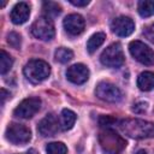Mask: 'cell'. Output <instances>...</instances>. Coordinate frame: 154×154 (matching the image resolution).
<instances>
[{
	"label": "cell",
	"instance_id": "obj_1",
	"mask_svg": "<svg viewBox=\"0 0 154 154\" xmlns=\"http://www.w3.org/2000/svg\"><path fill=\"white\" fill-rule=\"evenodd\" d=\"M119 129L123 134L135 140L154 137V123L143 119H123L119 122Z\"/></svg>",
	"mask_w": 154,
	"mask_h": 154
},
{
	"label": "cell",
	"instance_id": "obj_2",
	"mask_svg": "<svg viewBox=\"0 0 154 154\" xmlns=\"http://www.w3.org/2000/svg\"><path fill=\"white\" fill-rule=\"evenodd\" d=\"M99 143L102 150L107 154H120L126 147L125 140L111 129H106L100 132Z\"/></svg>",
	"mask_w": 154,
	"mask_h": 154
},
{
	"label": "cell",
	"instance_id": "obj_3",
	"mask_svg": "<svg viewBox=\"0 0 154 154\" xmlns=\"http://www.w3.org/2000/svg\"><path fill=\"white\" fill-rule=\"evenodd\" d=\"M23 72L26 79L31 83H40L51 75V66L45 60L32 59L26 63Z\"/></svg>",
	"mask_w": 154,
	"mask_h": 154
},
{
	"label": "cell",
	"instance_id": "obj_4",
	"mask_svg": "<svg viewBox=\"0 0 154 154\" xmlns=\"http://www.w3.org/2000/svg\"><path fill=\"white\" fill-rule=\"evenodd\" d=\"M5 136L7 141H10L13 144H25L31 140V131L29 128H26L23 124L18 123H11L5 131Z\"/></svg>",
	"mask_w": 154,
	"mask_h": 154
},
{
	"label": "cell",
	"instance_id": "obj_5",
	"mask_svg": "<svg viewBox=\"0 0 154 154\" xmlns=\"http://www.w3.org/2000/svg\"><path fill=\"white\" fill-rule=\"evenodd\" d=\"M101 63L107 67H119L124 64L125 57L123 53V48L119 43L109 45L100 57Z\"/></svg>",
	"mask_w": 154,
	"mask_h": 154
},
{
	"label": "cell",
	"instance_id": "obj_6",
	"mask_svg": "<svg viewBox=\"0 0 154 154\" xmlns=\"http://www.w3.org/2000/svg\"><path fill=\"white\" fill-rule=\"evenodd\" d=\"M31 34L42 41H49L54 37V25L51 18L43 16L38 17L31 25Z\"/></svg>",
	"mask_w": 154,
	"mask_h": 154
},
{
	"label": "cell",
	"instance_id": "obj_7",
	"mask_svg": "<svg viewBox=\"0 0 154 154\" xmlns=\"http://www.w3.org/2000/svg\"><path fill=\"white\" fill-rule=\"evenodd\" d=\"M130 54L143 65H153L154 64V52L150 47L144 45L141 41H132L129 45Z\"/></svg>",
	"mask_w": 154,
	"mask_h": 154
},
{
	"label": "cell",
	"instance_id": "obj_8",
	"mask_svg": "<svg viewBox=\"0 0 154 154\" xmlns=\"http://www.w3.org/2000/svg\"><path fill=\"white\" fill-rule=\"evenodd\" d=\"M95 95L100 100L106 101V102H112V103L120 101L123 97L120 89L111 82H100L96 85Z\"/></svg>",
	"mask_w": 154,
	"mask_h": 154
},
{
	"label": "cell",
	"instance_id": "obj_9",
	"mask_svg": "<svg viewBox=\"0 0 154 154\" xmlns=\"http://www.w3.org/2000/svg\"><path fill=\"white\" fill-rule=\"evenodd\" d=\"M41 107V100L38 97H28L18 103L14 108L13 114L22 119H29L35 116Z\"/></svg>",
	"mask_w": 154,
	"mask_h": 154
},
{
	"label": "cell",
	"instance_id": "obj_10",
	"mask_svg": "<svg viewBox=\"0 0 154 154\" xmlns=\"http://www.w3.org/2000/svg\"><path fill=\"white\" fill-rule=\"evenodd\" d=\"M111 29L116 35H118L120 37H125V36H129L132 34V31L135 30V23L131 18L120 16L112 20Z\"/></svg>",
	"mask_w": 154,
	"mask_h": 154
},
{
	"label": "cell",
	"instance_id": "obj_11",
	"mask_svg": "<svg viewBox=\"0 0 154 154\" xmlns=\"http://www.w3.org/2000/svg\"><path fill=\"white\" fill-rule=\"evenodd\" d=\"M59 129H60V122L53 113L47 114L43 119L40 120L38 125H37L38 132L45 137L54 136L59 131Z\"/></svg>",
	"mask_w": 154,
	"mask_h": 154
},
{
	"label": "cell",
	"instance_id": "obj_12",
	"mask_svg": "<svg viewBox=\"0 0 154 154\" xmlns=\"http://www.w3.org/2000/svg\"><path fill=\"white\" fill-rule=\"evenodd\" d=\"M66 77L73 84H83L89 78V69L83 64L71 65L66 70Z\"/></svg>",
	"mask_w": 154,
	"mask_h": 154
},
{
	"label": "cell",
	"instance_id": "obj_13",
	"mask_svg": "<svg viewBox=\"0 0 154 154\" xmlns=\"http://www.w3.org/2000/svg\"><path fill=\"white\" fill-rule=\"evenodd\" d=\"M63 25H64V29L70 35L77 36V35L83 32L84 26H85V22H84L82 16H79L77 13H72V14H69L65 17Z\"/></svg>",
	"mask_w": 154,
	"mask_h": 154
},
{
	"label": "cell",
	"instance_id": "obj_14",
	"mask_svg": "<svg viewBox=\"0 0 154 154\" xmlns=\"http://www.w3.org/2000/svg\"><path fill=\"white\" fill-rule=\"evenodd\" d=\"M29 16H30V6L26 2L16 4L14 7L11 10V13H10L12 23H14L17 25L25 23L29 19Z\"/></svg>",
	"mask_w": 154,
	"mask_h": 154
},
{
	"label": "cell",
	"instance_id": "obj_15",
	"mask_svg": "<svg viewBox=\"0 0 154 154\" xmlns=\"http://www.w3.org/2000/svg\"><path fill=\"white\" fill-rule=\"evenodd\" d=\"M137 87L142 91H149L154 88V72L144 71L137 78Z\"/></svg>",
	"mask_w": 154,
	"mask_h": 154
},
{
	"label": "cell",
	"instance_id": "obj_16",
	"mask_svg": "<svg viewBox=\"0 0 154 154\" xmlns=\"http://www.w3.org/2000/svg\"><path fill=\"white\" fill-rule=\"evenodd\" d=\"M59 122H60V129L61 130H70L76 122V114L75 112H72L71 109H63L59 117Z\"/></svg>",
	"mask_w": 154,
	"mask_h": 154
},
{
	"label": "cell",
	"instance_id": "obj_17",
	"mask_svg": "<svg viewBox=\"0 0 154 154\" xmlns=\"http://www.w3.org/2000/svg\"><path fill=\"white\" fill-rule=\"evenodd\" d=\"M105 38H106V35H105L103 32H96V34L91 35L90 38H89L88 42H87V49H88V52H89L90 54H93V53L103 43Z\"/></svg>",
	"mask_w": 154,
	"mask_h": 154
},
{
	"label": "cell",
	"instance_id": "obj_18",
	"mask_svg": "<svg viewBox=\"0 0 154 154\" xmlns=\"http://www.w3.org/2000/svg\"><path fill=\"white\" fill-rule=\"evenodd\" d=\"M137 11L141 17H150L154 14V0H142L138 2Z\"/></svg>",
	"mask_w": 154,
	"mask_h": 154
},
{
	"label": "cell",
	"instance_id": "obj_19",
	"mask_svg": "<svg viewBox=\"0 0 154 154\" xmlns=\"http://www.w3.org/2000/svg\"><path fill=\"white\" fill-rule=\"evenodd\" d=\"M43 12L46 14V17L51 18V17H57L58 14H60L61 12V7L59 4L53 2V1H45L42 5Z\"/></svg>",
	"mask_w": 154,
	"mask_h": 154
},
{
	"label": "cell",
	"instance_id": "obj_20",
	"mask_svg": "<svg viewBox=\"0 0 154 154\" xmlns=\"http://www.w3.org/2000/svg\"><path fill=\"white\" fill-rule=\"evenodd\" d=\"M54 58L57 61L61 63V64H65L67 61H70L72 58H73V52L70 49V48H66V47H59L55 53H54Z\"/></svg>",
	"mask_w": 154,
	"mask_h": 154
},
{
	"label": "cell",
	"instance_id": "obj_21",
	"mask_svg": "<svg viewBox=\"0 0 154 154\" xmlns=\"http://www.w3.org/2000/svg\"><path fill=\"white\" fill-rule=\"evenodd\" d=\"M12 64H13V60H12L11 55L6 51L1 49V52H0V72H1V75H5L7 71H10V69L12 67Z\"/></svg>",
	"mask_w": 154,
	"mask_h": 154
},
{
	"label": "cell",
	"instance_id": "obj_22",
	"mask_svg": "<svg viewBox=\"0 0 154 154\" xmlns=\"http://www.w3.org/2000/svg\"><path fill=\"white\" fill-rule=\"evenodd\" d=\"M47 154H66L67 147L63 142H51L46 147Z\"/></svg>",
	"mask_w": 154,
	"mask_h": 154
},
{
	"label": "cell",
	"instance_id": "obj_23",
	"mask_svg": "<svg viewBox=\"0 0 154 154\" xmlns=\"http://www.w3.org/2000/svg\"><path fill=\"white\" fill-rule=\"evenodd\" d=\"M7 42L11 47H13L14 49H19L20 48V45H22V37L19 34L12 31L7 35Z\"/></svg>",
	"mask_w": 154,
	"mask_h": 154
},
{
	"label": "cell",
	"instance_id": "obj_24",
	"mask_svg": "<svg viewBox=\"0 0 154 154\" xmlns=\"http://www.w3.org/2000/svg\"><path fill=\"white\" fill-rule=\"evenodd\" d=\"M143 35L146 36V38L148 41H150L152 43H154V23L153 24H149V25H147L144 28Z\"/></svg>",
	"mask_w": 154,
	"mask_h": 154
},
{
	"label": "cell",
	"instance_id": "obj_25",
	"mask_svg": "<svg viewBox=\"0 0 154 154\" xmlns=\"http://www.w3.org/2000/svg\"><path fill=\"white\" fill-rule=\"evenodd\" d=\"M147 108H148V103L147 102H138V103L134 105L132 111L136 112V113H143V112L147 111Z\"/></svg>",
	"mask_w": 154,
	"mask_h": 154
},
{
	"label": "cell",
	"instance_id": "obj_26",
	"mask_svg": "<svg viewBox=\"0 0 154 154\" xmlns=\"http://www.w3.org/2000/svg\"><path fill=\"white\" fill-rule=\"evenodd\" d=\"M70 2L73 5V6H87L89 4V0H70Z\"/></svg>",
	"mask_w": 154,
	"mask_h": 154
},
{
	"label": "cell",
	"instance_id": "obj_27",
	"mask_svg": "<svg viewBox=\"0 0 154 154\" xmlns=\"http://www.w3.org/2000/svg\"><path fill=\"white\" fill-rule=\"evenodd\" d=\"M8 95H10V94H8L5 89H1V105L5 103V100H6V97H7Z\"/></svg>",
	"mask_w": 154,
	"mask_h": 154
},
{
	"label": "cell",
	"instance_id": "obj_28",
	"mask_svg": "<svg viewBox=\"0 0 154 154\" xmlns=\"http://www.w3.org/2000/svg\"><path fill=\"white\" fill-rule=\"evenodd\" d=\"M136 154H147V152H146L144 149H140V150H138Z\"/></svg>",
	"mask_w": 154,
	"mask_h": 154
},
{
	"label": "cell",
	"instance_id": "obj_29",
	"mask_svg": "<svg viewBox=\"0 0 154 154\" xmlns=\"http://www.w3.org/2000/svg\"><path fill=\"white\" fill-rule=\"evenodd\" d=\"M26 154H37V153H36V152H35L34 149H30V150H29V152H28Z\"/></svg>",
	"mask_w": 154,
	"mask_h": 154
}]
</instances>
